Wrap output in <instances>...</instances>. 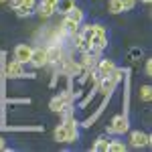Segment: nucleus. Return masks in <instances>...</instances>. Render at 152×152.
I'll use <instances>...</instances> for the list:
<instances>
[{"label":"nucleus","mask_w":152,"mask_h":152,"mask_svg":"<svg viewBox=\"0 0 152 152\" xmlns=\"http://www.w3.org/2000/svg\"><path fill=\"white\" fill-rule=\"evenodd\" d=\"M53 136H55L57 142H75V140H79V124H77L71 116L65 118V122L55 128Z\"/></svg>","instance_id":"f257e3e1"},{"label":"nucleus","mask_w":152,"mask_h":152,"mask_svg":"<svg viewBox=\"0 0 152 152\" xmlns=\"http://www.w3.org/2000/svg\"><path fill=\"white\" fill-rule=\"evenodd\" d=\"M107 132H110V134H116V136L126 134V132H128V118L122 116V114L114 116V118H112V122L107 124Z\"/></svg>","instance_id":"f03ea898"},{"label":"nucleus","mask_w":152,"mask_h":152,"mask_svg":"<svg viewBox=\"0 0 152 152\" xmlns=\"http://www.w3.org/2000/svg\"><path fill=\"white\" fill-rule=\"evenodd\" d=\"M33 67H45L49 63V59H47V49H43V47H35L33 49V55H31V61H28Z\"/></svg>","instance_id":"7ed1b4c3"},{"label":"nucleus","mask_w":152,"mask_h":152,"mask_svg":"<svg viewBox=\"0 0 152 152\" xmlns=\"http://www.w3.org/2000/svg\"><path fill=\"white\" fill-rule=\"evenodd\" d=\"M130 146L132 148H144V146H150V136L144 134L140 130H134L130 134Z\"/></svg>","instance_id":"20e7f679"},{"label":"nucleus","mask_w":152,"mask_h":152,"mask_svg":"<svg viewBox=\"0 0 152 152\" xmlns=\"http://www.w3.org/2000/svg\"><path fill=\"white\" fill-rule=\"evenodd\" d=\"M31 55H33V47L31 45H16L14 47V59L18 61V63H23V65H26L28 61H31Z\"/></svg>","instance_id":"39448f33"},{"label":"nucleus","mask_w":152,"mask_h":152,"mask_svg":"<svg viewBox=\"0 0 152 152\" xmlns=\"http://www.w3.org/2000/svg\"><path fill=\"white\" fill-rule=\"evenodd\" d=\"M6 75L12 77V79H20V77H26V71H24V65L18 63L16 59H12L10 63L6 65Z\"/></svg>","instance_id":"423d86ee"},{"label":"nucleus","mask_w":152,"mask_h":152,"mask_svg":"<svg viewBox=\"0 0 152 152\" xmlns=\"http://www.w3.org/2000/svg\"><path fill=\"white\" fill-rule=\"evenodd\" d=\"M114 69H116V63L112 59H99V63H97V75H99V79L112 75Z\"/></svg>","instance_id":"0eeeda50"},{"label":"nucleus","mask_w":152,"mask_h":152,"mask_svg":"<svg viewBox=\"0 0 152 152\" xmlns=\"http://www.w3.org/2000/svg\"><path fill=\"white\" fill-rule=\"evenodd\" d=\"M69 102H71V95H59V97H53L51 99V110L53 112H63L65 107H69Z\"/></svg>","instance_id":"6e6552de"},{"label":"nucleus","mask_w":152,"mask_h":152,"mask_svg":"<svg viewBox=\"0 0 152 152\" xmlns=\"http://www.w3.org/2000/svg\"><path fill=\"white\" fill-rule=\"evenodd\" d=\"M79 26H81V24H77L75 20H73V18H69L67 14H63V23H61V28H65V31H67L71 37H75L77 33H79Z\"/></svg>","instance_id":"1a4fd4ad"},{"label":"nucleus","mask_w":152,"mask_h":152,"mask_svg":"<svg viewBox=\"0 0 152 152\" xmlns=\"http://www.w3.org/2000/svg\"><path fill=\"white\" fill-rule=\"evenodd\" d=\"M35 8H37V14H39L41 18H45V20L51 18V16L55 14V8H53V6H47V4H43V2H39Z\"/></svg>","instance_id":"9d476101"},{"label":"nucleus","mask_w":152,"mask_h":152,"mask_svg":"<svg viewBox=\"0 0 152 152\" xmlns=\"http://www.w3.org/2000/svg\"><path fill=\"white\" fill-rule=\"evenodd\" d=\"M73 6H75L73 0H57V4H55V12H59V14H67Z\"/></svg>","instance_id":"9b49d317"},{"label":"nucleus","mask_w":152,"mask_h":152,"mask_svg":"<svg viewBox=\"0 0 152 152\" xmlns=\"http://www.w3.org/2000/svg\"><path fill=\"white\" fill-rule=\"evenodd\" d=\"M47 59H49V63H57L61 59V47L59 45H51L47 49Z\"/></svg>","instance_id":"f8f14e48"},{"label":"nucleus","mask_w":152,"mask_h":152,"mask_svg":"<svg viewBox=\"0 0 152 152\" xmlns=\"http://www.w3.org/2000/svg\"><path fill=\"white\" fill-rule=\"evenodd\" d=\"M67 16H69V18H73V20H75L77 24H81V23H83V18H85V12H83L81 8H77V6H73V8L67 12Z\"/></svg>","instance_id":"ddd939ff"},{"label":"nucleus","mask_w":152,"mask_h":152,"mask_svg":"<svg viewBox=\"0 0 152 152\" xmlns=\"http://www.w3.org/2000/svg\"><path fill=\"white\" fill-rule=\"evenodd\" d=\"M107 144H110L107 138H97V140L94 142V146H91V148H94L95 152H107Z\"/></svg>","instance_id":"4468645a"},{"label":"nucleus","mask_w":152,"mask_h":152,"mask_svg":"<svg viewBox=\"0 0 152 152\" xmlns=\"http://www.w3.org/2000/svg\"><path fill=\"white\" fill-rule=\"evenodd\" d=\"M107 10L112 12V14H120V12H124L122 2H120V0H107Z\"/></svg>","instance_id":"2eb2a0df"},{"label":"nucleus","mask_w":152,"mask_h":152,"mask_svg":"<svg viewBox=\"0 0 152 152\" xmlns=\"http://www.w3.org/2000/svg\"><path fill=\"white\" fill-rule=\"evenodd\" d=\"M75 47L79 49L81 53H85V51H89V43H87V41H85V39L77 33V35H75Z\"/></svg>","instance_id":"dca6fc26"},{"label":"nucleus","mask_w":152,"mask_h":152,"mask_svg":"<svg viewBox=\"0 0 152 152\" xmlns=\"http://www.w3.org/2000/svg\"><path fill=\"white\" fill-rule=\"evenodd\" d=\"M124 150H126V144L124 142L110 140V144H107V152H124Z\"/></svg>","instance_id":"f3484780"},{"label":"nucleus","mask_w":152,"mask_h":152,"mask_svg":"<svg viewBox=\"0 0 152 152\" xmlns=\"http://www.w3.org/2000/svg\"><path fill=\"white\" fill-rule=\"evenodd\" d=\"M140 99H142V102H146V104L152 99V89H150V85H142V87H140Z\"/></svg>","instance_id":"a211bd4d"},{"label":"nucleus","mask_w":152,"mask_h":152,"mask_svg":"<svg viewBox=\"0 0 152 152\" xmlns=\"http://www.w3.org/2000/svg\"><path fill=\"white\" fill-rule=\"evenodd\" d=\"M95 55H91V53H89V51H85V53H83V67H87V69H89V67H94L95 65Z\"/></svg>","instance_id":"6ab92c4d"},{"label":"nucleus","mask_w":152,"mask_h":152,"mask_svg":"<svg viewBox=\"0 0 152 152\" xmlns=\"http://www.w3.org/2000/svg\"><path fill=\"white\" fill-rule=\"evenodd\" d=\"M14 12H16V16L24 18V16H31L35 10H31V8H26V6H18V8H14Z\"/></svg>","instance_id":"aec40b11"},{"label":"nucleus","mask_w":152,"mask_h":152,"mask_svg":"<svg viewBox=\"0 0 152 152\" xmlns=\"http://www.w3.org/2000/svg\"><path fill=\"white\" fill-rule=\"evenodd\" d=\"M120 2H122L124 12H128V10H134V6H136V2H138V0H120Z\"/></svg>","instance_id":"412c9836"},{"label":"nucleus","mask_w":152,"mask_h":152,"mask_svg":"<svg viewBox=\"0 0 152 152\" xmlns=\"http://www.w3.org/2000/svg\"><path fill=\"white\" fill-rule=\"evenodd\" d=\"M20 6H26V8L35 10V6H37V0H23V4H20Z\"/></svg>","instance_id":"4be33fe9"},{"label":"nucleus","mask_w":152,"mask_h":152,"mask_svg":"<svg viewBox=\"0 0 152 152\" xmlns=\"http://www.w3.org/2000/svg\"><path fill=\"white\" fill-rule=\"evenodd\" d=\"M43 4H47V6H53L55 8V4H57V0H41Z\"/></svg>","instance_id":"5701e85b"},{"label":"nucleus","mask_w":152,"mask_h":152,"mask_svg":"<svg viewBox=\"0 0 152 152\" xmlns=\"http://www.w3.org/2000/svg\"><path fill=\"white\" fill-rule=\"evenodd\" d=\"M150 73H152V63L146 61V75H150Z\"/></svg>","instance_id":"b1692460"},{"label":"nucleus","mask_w":152,"mask_h":152,"mask_svg":"<svg viewBox=\"0 0 152 152\" xmlns=\"http://www.w3.org/2000/svg\"><path fill=\"white\" fill-rule=\"evenodd\" d=\"M0 150H6V144H4V138L0 136Z\"/></svg>","instance_id":"393cba45"},{"label":"nucleus","mask_w":152,"mask_h":152,"mask_svg":"<svg viewBox=\"0 0 152 152\" xmlns=\"http://www.w3.org/2000/svg\"><path fill=\"white\" fill-rule=\"evenodd\" d=\"M142 2H146V4H150V2H152V0H142Z\"/></svg>","instance_id":"a878e982"},{"label":"nucleus","mask_w":152,"mask_h":152,"mask_svg":"<svg viewBox=\"0 0 152 152\" xmlns=\"http://www.w3.org/2000/svg\"><path fill=\"white\" fill-rule=\"evenodd\" d=\"M0 2H8V0H0Z\"/></svg>","instance_id":"bb28decb"}]
</instances>
